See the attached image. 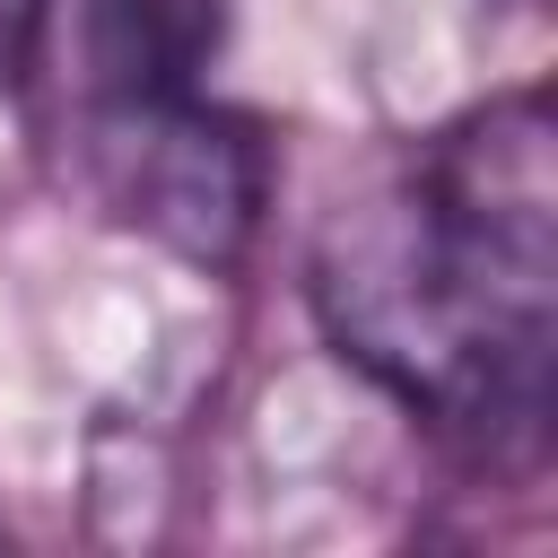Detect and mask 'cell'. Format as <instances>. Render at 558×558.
Wrapping results in <instances>:
<instances>
[{
    "label": "cell",
    "instance_id": "obj_1",
    "mask_svg": "<svg viewBox=\"0 0 558 558\" xmlns=\"http://www.w3.org/2000/svg\"><path fill=\"white\" fill-rule=\"evenodd\" d=\"M305 296L323 340L401 410L532 445L558 349V131L514 87L445 122L384 192L323 218Z\"/></svg>",
    "mask_w": 558,
    "mask_h": 558
},
{
    "label": "cell",
    "instance_id": "obj_2",
    "mask_svg": "<svg viewBox=\"0 0 558 558\" xmlns=\"http://www.w3.org/2000/svg\"><path fill=\"white\" fill-rule=\"evenodd\" d=\"M87 166H96V192L122 227L157 235L166 253H183L201 270L244 262V244L262 227V192H270V157L253 140V122L201 105L192 87L96 96Z\"/></svg>",
    "mask_w": 558,
    "mask_h": 558
},
{
    "label": "cell",
    "instance_id": "obj_3",
    "mask_svg": "<svg viewBox=\"0 0 558 558\" xmlns=\"http://www.w3.org/2000/svg\"><path fill=\"white\" fill-rule=\"evenodd\" d=\"M44 17H52V0H0V96L26 87V70L44 52Z\"/></svg>",
    "mask_w": 558,
    "mask_h": 558
}]
</instances>
